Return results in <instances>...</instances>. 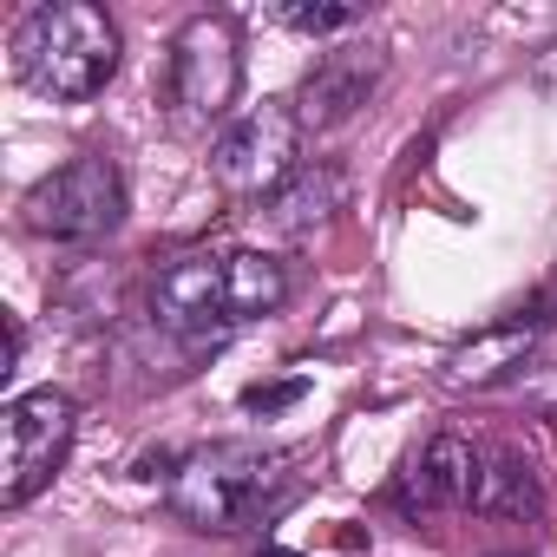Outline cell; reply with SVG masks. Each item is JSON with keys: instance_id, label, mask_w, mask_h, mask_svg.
Masks as SVG:
<instances>
[{"instance_id": "cell-1", "label": "cell", "mask_w": 557, "mask_h": 557, "mask_svg": "<svg viewBox=\"0 0 557 557\" xmlns=\"http://www.w3.org/2000/svg\"><path fill=\"white\" fill-rule=\"evenodd\" d=\"M302 492L296 453L262 446V440H210L190 446L171 479H164V505L177 524L210 531V537H236L269 524L275 511H289V498Z\"/></svg>"}, {"instance_id": "cell-2", "label": "cell", "mask_w": 557, "mask_h": 557, "mask_svg": "<svg viewBox=\"0 0 557 557\" xmlns=\"http://www.w3.org/2000/svg\"><path fill=\"white\" fill-rule=\"evenodd\" d=\"M289 302V269L262 249H190L158 269L151 315L171 335H223Z\"/></svg>"}, {"instance_id": "cell-3", "label": "cell", "mask_w": 557, "mask_h": 557, "mask_svg": "<svg viewBox=\"0 0 557 557\" xmlns=\"http://www.w3.org/2000/svg\"><path fill=\"white\" fill-rule=\"evenodd\" d=\"M119 27L92 0H47V8L21 14L14 27V73L27 92L53 106H86L112 86L119 73Z\"/></svg>"}, {"instance_id": "cell-4", "label": "cell", "mask_w": 557, "mask_h": 557, "mask_svg": "<svg viewBox=\"0 0 557 557\" xmlns=\"http://www.w3.org/2000/svg\"><path fill=\"white\" fill-rule=\"evenodd\" d=\"M21 223L40 243L60 249H92L125 223V171L112 151H79L60 171H47L27 197H21Z\"/></svg>"}, {"instance_id": "cell-5", "label": "cell", "mask_w": 557, "mask_h": 557, "mask_svg": "<svg viewBox=\"0 0 557 557\" xmlns=\"http://www.w3.org/2000/svg\"><path fill=\"white\" fill-rule=\"evenodd\" d=\"M79 400L66 387H27L0 407V505H34L73 459Z\"/></svg>"}, {"instance_id": "cell-6", "label": "cell", "mask_w": 557, "mask_h": 557, "mask_svg": "<svg viewBox=\"0 0 557 557\" xmlns=\"http://www.w3.org/2000/svg\"><path fill=\"white\" fill-rule=\"evenodd\" d=\"M302 171V112L289 99H262L243 119L223 125V138L210 145V177L223 197L256 203L275 197L289 177Z\"/></svg>"}, {"instance_id": "cell-7", "label": "cell", "mask_w": 557, "mask_h": 557, "mask_svg": "<svg viewBox=\"0 0 557 557\" xmlns=\"http://www.w3.org/2000/svg\"><path fill=\"white\" fill-rule=\"evenodd\" d=\"M243 92V40L223 14H190L171 40V112L184 132H210L230 119Z\"/></svg>"}, {"instance_id": "cell-8", "label": "cell", "mask_w": 557, "mask_h": 557, "mask_svg": "<svg viewBox=\"0 0 557 557\" xmlns=\"http://www.w3.org/2000/svg\"><path fill=\"white\" fill-rule=\"evenodd\" d=\"M544 335H550L544 302L511 309V315H498L492 329H479V335H466L459 348H446V361H440V387H446V394H479V387H498V381H511V374H518V368L544 348Z\"/></svg>"}, {"instance_id": "cell-9", "label": "cell", "mask_w": 557, "mask_h": 557, "mask_svg": "<svg viewBox=\"0 0 557 557\" xmlns=\"http://www.w3.org/2000/svg\"><path fill=\"white\" fill-rule=\"evenodd\" d=\"M479 485H485V446L440 433L413 453L407 479H400V511H479Z\"/></svg>"}, {"instance_id": "cell-10", "label": "cell", "mask_w": 557, "mask_h": 557, "mask_svg": "<svg viewBox=\"0 0 557 557\" xmlns=\"http://www.w3.org/2000/svg\"><path fill=\"white\" fill-rule=\"evenodd\" d=\"M381 73H387V53H381V47H335V53H322V60L309 66V79H302V99H296L302 132H335V125H348V119L374 99Z\"/></svg>"}, {"instance_id": "cell-11", "label": "cell", "mask_w": 557, "mask_h": 557, "mask_svg": "<svg viewBox=\"0 0 557 557\" xmlns=\"http://www.w3.org/2000/svg\"><path fill=\"white\" fill-rule=\"evenodd\" d=\"M342 203H348V177L335 164H302L283 190L269 197V216L283 223L289 236H302V230H322Z\"/></svg>"}, {"instance_id": "cell-12", "label": "cell", "mask_w": 557, "mask_h": 557, "mask_svg": "<svg viewBox=\"0 0 557 557\" xmlns=\"http://www.w3.org/2000/svg\"><path fill=\"white\" fill-rule=\"evenodd\" d=\"M485 518H537V479L518 453H485V485H479Z\"/></svg>"}, {"instance_id": "cell-13", "label": "cell", "mask_w": 557, "mask_h": 557, "mask_svg": "<svg viewBox=\"0 0 557 557\" xmlns=\"http://www.w3.org/2000/svg\"><path fill=\"white\" fill-rule=\"evenodd\" d=\"M283 27H296V34H348V27H361V8H309V0H289Z\"/></svg>"}, {"instance_id": "cell-14", "label": "cell", "mask_w": 557, "mask_h": 557, "mask_svg": "<svg viewBox=\"0 0 557 557\" xmlns=\"http://www.w3.org/2000/svg\"><path fill=\"white\" fill-rule=\"evenodd\" d=\"M531 79H537V86H544V92L557 99V40H550V47L537 53V66H531Z\"/></svg>"}, {"instance_id": "cell-15", "label": "cell", "mask_w": 557, "mask_h": 557, "mask_svg": "<svg viewBox=\"0 0 557 557\" xmlns=\"http://www.w3.org/2000/svg\"><path fill=\"white\" fill-rule=\"evenodd\" d=\"M262 557H309V550H262Z\"/></svg>"}]
</instances>
